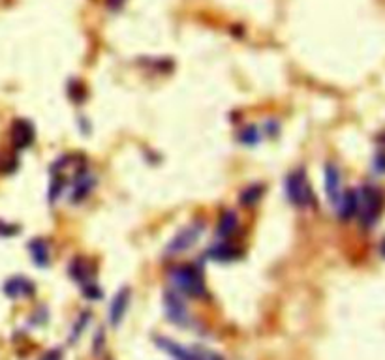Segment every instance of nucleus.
<instances>
[{
  "label": "nucleus",
  "instance_id": "aec40b11",
  "mask_svg": "<svg viewBox=\"0 0 385 360\" xmlns=\"http://www.w3.org/2000/svg\"><path fill=\"white\" fill-rule=\"evenodd\" d=\"M374 167L378 173H385V152H379L376 156V162H374Z\"/></svg>",
  "mask_w": 385,
  "mask_h": 360
},
{
  "label": "nucleus",
  "instance_id": "f257e3e1",
  "mask_svg": "<svg viewBox=\"0 0 385 360\" xmlns=\"http://www.w3.org/2000/svg\"><path fill=\"white\" fill-rule=\"evenodd\" d=\"M169 281L177 293H184L190 299H205L207 287L201 270L194 265H179L169 270Z\"/></svg>",
  "mask_w": 385,
  "mask_h": 360
},
{
  "label": "nucleus",
  "instance_id": "ddd939ff",
  "mask_svg": "<svg viewBox=\"0 0 385 360\" xmlns=\"http://www.w3.org/2000/svg\"><path fill=\"white\" fill-rule=\"evenodd\" d=\"M94 184H96V178L92 177L90 173H87L85 169L79 171L76 177V182H74L72 199H74V201H81V199H85L90 193V190L94 188Z\"/></svg>",
  "mask_w": 385,
  "mask_h": 360
},
{
  "label": "nucleus",
  "instance_id": "20e7f679",
  "mask_svg": "<svg viewBox=\"0 0 385 360\" xmlns=\"http://www.w3.org/2000/svg\"><path fill=\"white\" fill-rule=\"evenodd\" d=\"M156 345L165 351L167 354H171L175 360H224L220 354L213 353L209 349H200V347H184L167 338H158Z\"/></svg>",
  "mask_w": 385,
  "mask_h": 360
},
{
  "label": "nucleus",
  "instance_id": "f03ea898",
  "mask_svg": "<svg viewBox=\"0 0 385 360\" xmlns=\"http://www.w3.org/2000/svg\"><path fill=\"white\" fill-rule=\"evenodd\" d=\"M286 195L297 208H310L314 206V191L306 180V173L303 167L289 173L286 178Z\"/></svg>",
  "mask_w": 385,
  "mask_h": 360
},
{
  "label": "nucleus",
  "instance_id": "f3484780",
  "mask_svg": "<svg viewBox=\"0 0 385 360\" xmlns=\"http://www.w3.org/2000/svg\"><path fill=\"white\" fill-rule=\"evenodd\" d=\"M262 195H263V186H260V184H252V186H248L246 190L242 191L239 201H241L244 206H254V204L262 199Z\"/></svg>",
  "mask_w": 385,
  "mask_h": 360
},
{
  "label": "nucleus",
  "instance_id": "6e6552de",
  "mask_svg": "<svg viewBox=\"0 0 385 360\" xmlns=\"http://www.w3.org/2000/svg\"><path fill=\"white\" fill-rule=\"evenodd\" d=\"M68 274H70V278L74 279L77 285L83 287V291L90 285H96V281H94V272H92V268L89 266V263H87L83 257H76L72 263H70Z\"/></svg>",
  "mask_w": 385,
  "mask_h": 360
},
{
  "label": "nucleus",
  "instance_id": "423d86ee",
  "mask_svg": "<svg viewBox=\"0 0 385 360\" xmlns=\"http://www.w3.org/2000/svg\"><path fill=\"white\" fill-rule=\"evenodd\" d=\"M164 310L167 319L179 326L190 325V313L186 308V302L182 300L180 293L177 291H165L164 293Z\"/></svg>",
  "mask_w": 385,
  "mask_h": 360
},
{
  "label": "nucleus",
  "instance_id": "4468645a",
  "mask_svg": "<svg viewBox=\"0 0 385 360\" xmlns=\"http://www.w3.org/2000/svg\"><path fill=\"white\" fill-rule=\"evenodd\" d=\"M338 214L342 220H350L357 214L359 210V195L355 190H348L346 193H342V199L338 203Z\"/></svg>",
  "mask_w": 385,
  "mask_h": 360
},
{
  "label": "nucleus",
  "instance_id": "7ed1b4c3",
  "mask_svg": "<svg viewBox=\"0 0 385 360\" xmlns=\"http://www.w3.org/2000/svg\"><path fill=\"white\" fill-rule=\"evenodd\" d=\"M357 195H359L357 214L361 216V224L365 225V227H372V225L376 224V220L379 218V212H381V204H383L381 193L374 186H363L357 191Z\"/></svg>",
  "mask_w": 385,
  "mask_h": 360
},
{
  "label": "nucleus",
  "instance_id": "f8f14e48",
  "mask_svg": "<svg viewBox=\"0 0 385 360\" xmlns=\"http://www.w3.org/2000/svg\"><path fill=\"white\" fill-rule=\"evenodd\" d=\"M28 252H30L32 261H34L40 268H45V266L51 263L49 244L43 240V238H34V240H30V242H28Z\"/></svg>",
  "mask_w": 385,
  "mask_h": 360
},
{
  "label": "nucleus",
  "instance_id": "2eb2a0df",
  "mask_svg": "<svg viewBox=\"0 0 385 360\" xmlns=\"http://www.w3.org/2000/svg\"><path fill=\"white\" fill-rule=\"evenodd\" d=\"M237 255H239V250L229 242H220V244L209 248V252H207V257L213 259V261H218V263L233 261V259H237Z\"/></svg>",
  "mask_w": 385,
  "mask_h": 360
},
{
  "label": "nucleus",
  "instance_id": "dca6fc26",
  "mask_svg": "<svg viewBox=\"0 0 385 360\" xmlns=\"http://www.w3.org/2000/svg\"><path fill=\"white\" fill-rule=\"evenodd\" d=\"M239 225V218L233 210H226L220 218V224L216 229V237L218 238H227L229 235H233V231Z\"/></svg>",
  "mask_w": 385,
  "mask_h": 360
},
{
  "label": "nucleus",
  "instance_id": "39448f33",
  "mask_svg": "<svg viewBox=\"0 0 385 360\" xmlns=\"http://www.w3.org/2000/svg\"><path fill=\"white\" fill-rule=\"evenodd\" d=\"M201 235H203V224H192L180 229L175 237L171 238V242L165 246V255L173 257V255H179V253L188 252L190 248L200 242Z\"/></svg>",
  "mask_w": 385,
  "mask_h": 360
},
{
  "label": "nucleus",
  "instance_id": "9b49d317",
  "mask_svg": "<svg viewBox=\"0 0 385 360\" xmlns=\"http://www.w3.org/2000/svg\"><path fill=\"white\" fill-rule=\"evenodd\" d=\"M12 141L15 149H28L34 141V128L27 120H17L12 129Z\"/></svg>",
  "mask_w": 385,
  "mask_h": 360
},
{
  "label": "nucleus",
  "instance_id": "0eeeda50",
  "mask_svg": "<svg viewBox=\"0 0 385 360\" xmlns=\"http://www.w3.org/2000/svg\"><path fill=\"white\" fill-rule=\"evenodd\" d=\"M325 195L329 199V203L337 208L342 199V177H340V169L333 162L325 163Z\"/></svg>",
  "mask_w": 385,
  "mask_h": 360
},
{
  "label": "nucleus",
  "instance_id": "6ab92c4d",
  "mask_svg": "<svg viewBox=\"0 0 385 360\" xmlns=\"http://www.w3.org/2000/svg\"><path fill=\"white\" fill-rule=\"evenodd\" d=\"M14 233H17V227H12V225L0 222V237H12Z\"/></svg>",
  "mask_w": 385,
  "mask_h": 360
},
{
  "label": "nucleus",
  "instance_id": "a211bd4d",
  "mask_svg": "<svg viewBox=\"0 0 385 360\" xmlns=\"http://www.w3.org/2000/svg\"><path fill=\"white\" fill-rule=\"evenodd\" d=\"M241 139L242 143L248 145V147H252V145H255L258 141H260V131H258V128L255 126H248V128L242 129V133H241Z\"/></svg>",
  "mask_w": 385,
  "mask_h": 360
},
{
  "label": "nucleus",
  "instance_id": "412c9836",
  "mask_svg": "<svg viewBox=\"0 0 385 360\" xmlns=\"http://www.w3.org/2000/svg\"><path fill=\"white\" fill-rule=\"evenodd\" d=\"M43 360H60V353H58V351H51V353H47L43 356Z\"/></svg>",
  "mask_w": 385,
  "mask_h": 360
},
{
  "label": "nucleus",
  "instance_id": "9d476101",
  "mask_svg": "<svg viewBox=\"0 0 385 360\" xmlns=\"http://www.w3.org/2000/svg\"><path fill=\"white\" fill-rule=\"evenodd\" d=\"M36 291L34 283L30 281L28 278H21V276H15V278H10L4 283V293H6L10 299H19V297H32Z\"/></svg>",
  "mask_w": 385,
  "mask_h": 360
},
{
  "label": "nucleus",
  "instance_id": "1a4fd4ad",
  "mask_svg": "<svg viewBox=\"0 0 385 360\" xmlns=\"http://www.w3.org/2000/svg\"><path fill=\"white\" fill-rule=\"evenodd\" d=\"M130 295L132 293L128 287H122V289L115 295V299H113L109 308V323L113 326H118L122 323L124 315H126V310H128V304H130Z\"/></svg>",
  "mask_w": 385,
  "mask_h": 360
}]
</instances>
